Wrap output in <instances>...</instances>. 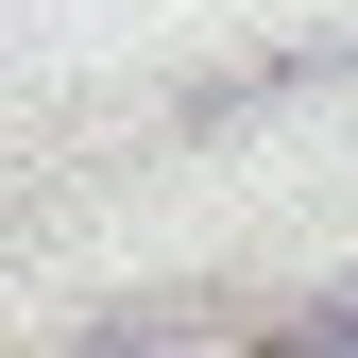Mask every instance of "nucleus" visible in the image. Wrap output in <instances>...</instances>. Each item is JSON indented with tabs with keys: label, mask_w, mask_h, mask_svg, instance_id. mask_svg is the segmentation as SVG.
I'll return each instance as SVG.
<instances>
[{
	"label": "nucleus",
	"mask_w": 358,
	"mask_h": 358,
	"mask_svg": "<svg viewBox=\"0 0 358 358\" xmlns=\"http://www.w3.org/2000/svg\"><path fill=\"white\" fill-rule=\"evenodd\" d=\"M256 358H358V273H324V290H290L273 324H256Z\"/></svg>",
	"instance_id": "nucleus-1"
}]
</instances>
